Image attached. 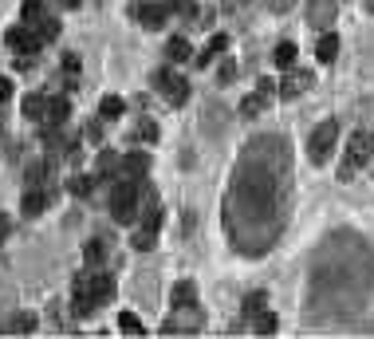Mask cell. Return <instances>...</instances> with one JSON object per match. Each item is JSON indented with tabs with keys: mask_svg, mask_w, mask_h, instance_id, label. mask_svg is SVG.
Listing matches in <instances>:
<instances>
[{
	"mask_svg": "<svg viewBox=\"0 0 374 339\" xmlns=\"http://www.w3.org/2000/svg\"><path fill=\"white\" fill-rule=\"evenodd\" d=\"M119 328L127 331V335H142V331H146V328H142V320H138V315H130V312H122V315H119Z\"/></svg>",
	"mask_w": 374,
	"mask_h": 339,
	"instance_id": "83f0119b",
	"label": "cell"
},
{
	"mask_svg": "<svg viewBox=\"0 0 374 339\" xmlns=\"http://www.w3.org/2000/svg\"><path fill=\"white\" fill-rule=\"evenodd\" d=\"M154 245H158V233H154V229H142V225H138V233H134V249H138V253H150Z\"/></svg>",
	"mask_w": 374,
	"mask_h": 339,
	"instance_id": "484cf974",
	"label": "cell"
},
{
	"mask_svg": "<svg viewBox=\"0 0 374 339\" xmlns=\"http://www.w3.org/2000/svg\"><path fill=\"white\" fill-rule=\"evenodd\" d=\"M28 28H36V36H40L43 43H51V40H55V36H60V20L51 16V12H48V16H43V20H40V24H28Z\"/></svg>",
	"mask_w": 374,
	"mask_h": 339,
	"instance_id": "ffe728a7",
	"label": "cell"
},
{
	"mask_svg": "<svg viewBox=\"0 0 374 339\" xmlns=\"http://www.w3.org/2000/svg\"><path fill=\"white\" fill-rule=\"evenodd\" d=\"M12 331H20V335H24V331H36V315H16V320H12Z\"/></svg>",
	"mask_w": 374,
	"mask_h": 339,
	"instance_id": "f546056e",
	"label": "cell"
},
{
	"mask_svg": "<svg viewBox=\"0 0 374 339\" xmlns=\"http://www.w3.org/2000/svg\"><path fill=\"white\" fill-rule=\"evenodd\" d=\"M370 154H374V135L370 130H355V135L347 138V154H343V166H339V178L347 182V178H355L358 170L370 162Z\"/></svg>",
	"mask_w": 374,
	"mask_h": 339,
	"instance_id": "7a4b0ae2",
	"label": "cell"
},
{
	"mask_svg": "<svg viewBox=\"0 0 374 339\" xmlns=\"http://www.w3.org/2000/svg\"><path fill=\"white\" fill-rule=\"evenodd\" d=\"M248 323H252V331H260V335H272V331H276V315L264 312V308L256 315H248Z\"/></svg>",
	"mask_w": 374,
	"mask_h": 339,
	"instance_id": "7402d4cb",
	"label": "cell"
},
{
	"mask_svg": "<svg viewBox=\"0 0 374 339\" xmlns=\"http://www.w3.org/2000/svg\"><path fill=\"white\" fill-rule=\"evenodd\" d=\"M248 0H221V12H240Z\"/></svg>",
	"mask_w": 374,
	"mask_h": 339,
	"instance_id": "e575fe53",
	"label": "cell"
},
{
	"mask_svg": "<svg viewBox=\"0 0 374 339\" xmlns=\"http://www.w3.org/2000/svg\"><path fill=\"white\" fill-rule=\"evenodd\" d=\"M28 186H48V166H43V162L28 166Z\"/></svg>",
	"mask_w": 374,
	"mask_h": 339,
	"instance_id": "f1b7e54d",
	"label": "cell"
},
{
	"mask_svg": "<svg viewBox=\"0 0 374 339\" xmlns=\"http://www.w3.org/2000/svg\"><path fill=\"white\" fill-rule=\"evenodd\" d=\"M130 16L138 20L142 28H158L170 20V0H138V4H130Z\"/></svg>",
	"mask_w": 374,
	"mask_h": 339,
	"instance_id": "5b68a950",
	"label": "cell"
},
{
	"mask_svg": "<svg viewBox=\"0 0 374 339\" xmlns=\"http://www.w3.org/2000/svg\"><path fill=\"white\" fill-rule=\"evenodd\" d=\"M366 9H370V12H374V0H366Z\"/></svg>",
	"mask_w": 374,
	"mask_h": 339,
	"instance_id": "f35d334b",
	"label": "cell"
},
{
	"mask_svg": "<svg viewBox=\"0 0 374 339\" xmlns=\"http://www.w3.org/2000/svg\"><path fill=\"white\" fill-rule=\"evenodd\" d=\"M170 16H181L189 24L197 16V0H170Z\"/></svg>",
	"mask_w": 374,
	"mask_h": 339,
	"instance_id": "cb8c5ba5",
	"label": "cell"
},
{
	"mask_svg": "<svg viewBox=\"0 0 374 339\" xmlns=\"http://www.w3.org/2000/svg\"><path fill=\"white\" fill-rule=\"evenodd\" d=\"M268 9L272 12H292L296 9V0H268Z\"/></svg>",
	"mask_w": 374,
	"mask_h": 339,
	"instance_id": "836d02e7",
	"label": "cell"
},
{
	"mask_svg": "<svg viewBox=\"0 0 374 339\" xmlns=\"http://www.w3.org/2000/svg\"><path fill=\"white\" fill-rule=\"evenodd\" d=\"M9 99H12V79H9V75H0V107H4Z\"/></svg>",
	"mask_w": 374,
	"mask_h": 339,
	"instance_id": "d6a6232c",
	"label": "cell"
},
{
	"mask_svg": "<svg viewBox=\"0 0 374 339\" xmlns=\"http://www.w3.org/2000/svg\"><path fill=\"white\" fill-rule=\"evenodd\" d=\"M225 48H229V36H225V32H221V36H213V40L205 43L201 51H197V60H193V63H197V68H209L217 56H225Z\"/></svg>",
	"mask_w": 374,
	"mask_h": 339,
	"instance_id": "4fadbf2b",
	"label": "cell"
},
{
	"mask_svg": "<svg viewBox=\"0 0 374 339\" xmlns=\"http://www.w3.org/2000/svg\"><path fill=\"white\" fill-rule=\"evenodd\" d=\"M311 87V71H299V68H288L284 71V79L276 83V95H284V99H299V95Z\"/></svg>",
	"mask_w": 374,
	"mask_h": 339,
	"instance_id": "52a82bcc",
	"label": "cell"
},
{
	"mask_svg": "<svg viewBox=\"0 0 374 339\" xmlns=\"http://www.w3.org/2000/svg\"><path fill=\"white\" fill-rule=\"evenodd\" d=\"M95 186H99V178H71V182H68V189H71L75 197H91Z\"/></svg>",
	"mask_w": 374,
	"mask_h": 339,
	"instance_id": "4316f807",
	"label": "cell"
},
{
	"mask_svg": "<svg viewBox=\"0 0 374 339\" xmlns=\"http://www.w3.org/2000/svg\"><path fill=\"white\" fill-rule=\"evenodd\" d=\"M335 142H339V122L335 119H324L319 127L311 130V138H307V154H311L315 166H324L327 158L335 154Z\"/></svg>",
	"mask_w": 374,
	"mask_h": 339,
	"instance_id": "3957f363",
	"label": "cell"
},
{
	"mask_svg": "<svg viewBox=\"0 0 374 339\" xmlns=\"http://www.w3.org/2000/svg\"><path fill=\"white\" fill-rule=\"evenodd\" d=\"M217 79H221V83H233V79H237V63L225 60V63H221V71H217Z\"/></svg>",
	"mask_w": 374,
	"mask_h": 339,
	"instance_id": "4dcf8cb0",
	"label": "cell"
},
{
	"mask_svg": "<svg viewBox=\"0 0 374 339\" xmlns=\"http://www.w3.org/2000/svg\"><path fill=\"white\" fill-rule=\"evenodd\" d=\"M55 4H60V9H79L83 0H55Z\"/></svg>",
	"mask_w": 374,
	"mask_h": 339,
	"instance_id": "74e56055",
	"label": "cell"
},
{
	"mask_svg": "<svg viewBox=\"0 0 374 339\" xmlns=\"http://www.w3.org/2000/svg\"><path fill=\"white\" fill-rule=\"evenodd\" d=\"M24 115L32 122H43V115H48V95H43V91L28 95V99H24Z\"/></svg>",
	"mask_w": 374,
	"mask_h": 339,
	"instance_id": "2e32d148",
	"label": "cell"
},
{
	"mask_svg": "<svg viewBox=\"0 0 374 339\" xmlns=\"http://www.w3.org/2000/svg\"><path fill=\"white\" fill-rule=\"evenodd\" d=\"M272 63H276V68H280V71L296 68V43H292V40L276 43V51H272Z\"/></svg>",
	"mask_w": 374,
	"mask_h": 339,
	"instance_id": "e0dca14e",
	"label": "cell"
},
{
	"mask_svg": "<svg viewBox=\"0 0 374 339\" xmlns=\"http://www.w3.org/2000/svg\"><path fill=\"white\" fill-rule=\"evenodd\" d=\"M87 142H102V119L87 122Z\"/></svg>",
	"mask_w": 374,
	"mask_h": 339,
	"instance_id": "1f68e13d",
	"label": "cell"
},
{
	"mask_svg": "<svg viewBox=\"0 0 374 339\" xmlns=\"http://www.w3.org/2000/svg\"><path fill=\"white\" fill-rule=\"evenodd\" d=\"M9 229H12V221L0 213V245H4V237H9Z\"/></svg>",
	"mask_w": 374,
	"mask_h": 339,
	"instance_id": "d590c367",
	"label": "cell"
},
{
	"mask_svg": "<svg viewBox=\"0 0 374 339\" xmlns=\"http://www.w3.org/2000/svg\"><path fill=\"white\" fill-rule=\"evenodd\" d=\"M127 115V103L119 99V95H107V99L99 103V119H122Z\"/></svg>",
	"mask_w": 374,
	"mask_h": 339,
	"instance_id": "ac0fdd59",
	"label": "cell"
},
{
	"mask_svg": "<svg viewBox=\"0 0 374 339\" xmlns=\"http://www.w3.org/2000/svg\"><path fill=\"white\" fill-rule=\"evenodd\" d=\"M130 138H134V142H158V122L154 119H138L134 130H130Z\"/></svg>",
	"mask_w": 374,
	"mask_h": 339,
	"instance_id": "d6986e66",
	"label": "cell"
},
{
	"mask_svg": "<svg viewBox=\"0 0 374 339\" xmlns=\"http://www.w3.org/2000/svg\"><path fill=\"white\" fill-rule=\"evenodd\" d=\"M24 24H40L43 16H48V9H43V0H24Z\"/></svg>",
	"mask_w": 374,
	"mask_h": 339,
	"instance_id": "d4e9b609",
	"label": "cell"
},
{
	"mask_svg": "<svg viewBox=\"0 0 374 339\" xmlns=\"http://www.w3.org/2000/svg\"><path fill=\"white\" fill-rule=\"evenodd\" d=\"M335 56H339V36L327 28V32L315 40V60H319V63H335Z\"/></svg>",
	"mask_w": 374,
	"mask_h": 339,
	"instance_id": "5bb4252c",
	"label": "cell"
},
{
	"mask_svg": "<svg viewBox=\"0 0 374 339\" xmlns=\"http://www.w3.org/2000/svg\"><path fill=\"white\" fill-rule=\"evenodd\" d=\"M138 202H142V194H138V182L114 178V189H111V217L119 221V225H134V221H138Z\"/></svg>",
	"mask_w": 374,
	"mask_h": 339,
	"instance_id": "6da1fadb",
	"label": "cell"
},
{
	"mask_svg": "<svg viewBox=\"0 0 374 339\" xmlns=\"http://www.w3.org/2000/svg\"><path fill=\"white\" fill-rule=\"evenodd\" d=\"M68 119H71V103L63 95H55V99H48V115H43L40 127H68Z\"/></svg>",
	"mask_w": 374,
	"mask_h": 339,
	"instance_id": "7c38bea8",
	"label": "cell"
},
{
	"mask_svg": "<svg viewBox=\"0 0 374 339\" xmlns=\"http://www.w3.org/2000/svg\"><path fill=\"white\" fill-rule=\"evenodd\" d=\"M307 20H311V28L327 32V28L335 24V0H311V4H307Z\"/></svg>",
	"mask_w": 374,
	"mask_h": 339,
	"instance_id": "9c48e42d",
	"label": "cell"
},
{
	"mask_svg": "<svg viewBox=\"0 0 374 339\" xmlns=\"http://www.w3.org/2000/svg\"><path fill=\"white\" fill-rule=\"evenodd\" d=\"M170 304H173V312H193L197 308V284L193 280H178V284H173Z\"/></svg>",
	"mask_w": 374,
	"mask_h": 339,
	"instance_id": "8fae6325",
	"label": "cell"
},
{
	"mask_svg": "<svg viewBox=\"0 0 374 339\" xmlns=\"http://www.w3.org/2000/svg\"><path fill=\"white\" fill-rule=\"evenodd\" d=\"M83 256H87V268H99V264L107 261V245H102V241H87Z\"/></svg>",
	"mask_w": 374,
	"mask_h": 339,
	"instance_id": "603a6c76",
	"label": "cell"
},
{
	"mask_svg": "<svg viewBox=\"0 0 374 339\" xmlns=\"http://www.w3.org/2000/svg\"><path fill=\"white\" fill-rule=\"evenodd\" d=\"M166 60H170V63H186V60H193V48H189L186 36H170V40H166Z\"/></svg>",
	"mask_w": 374,
	"mask_h": 339,
	"instance_id": "9a60e30c",
	"label": "cell"
},
{
	"mask_svg": "<svg viewBox=\"0 0 374 339\" xmlns=\"http://www.w3.org/2000/svg\"><path fill=\"white\" fill-rule=\"evenodd\" d=\"M154 87H158V91L166 95V103H170V107H181V103L189 99V83H186V79H181L173 68L154 71Z\"/></svg>",
	"mask_w": 374,
	"mask_h": 339,
	"instance_id": "277c9868",
	"label": "cell"
},
{
	"mask_svg": "<svg viewBox=\"0 0 374 339\" xmlns=\"http://www.w3.org/2000/svg\"><path fill=\"white\" fill-rule=\"evenodd\" d=\"M268 103H272L268 95H260V91H256V95H248V99L240 103V115H245V119H256V115H260V110L268 107Z\"/></svg>",
	"mask_w": 374,
	"mask_h": 339,
	"instance_id": "44dd1931",
	"label": "cell"
},
{
	"mask_svg": "<svg viewBox=\"0 0 374 339\" xmlns=\"http://www.w3.org/2000/svg\"><path fill=\"white\" fill-rule=\"evenodd\" d=\"M146 174H150V158H146V154H122V162H119V178L142 182Z\"/></svg>",
	"mask_w": 374,
	"mask_h": 339,
	"instance_id": "30bf717a",
	"label": "cell"
},
{
	"mask_svg": "<svg viewBox=\"0 0 374 339\" xmlns=\"http://www.w3.org/2000/svg\"><path fill=\"white\" fill-rule=\"evenodd\" d=\"M4 43H9L16 56H36V51L43 48V40L36 36V28H28V24H16V28H9V36H4Z\"/></svg>",
	"mask_w": 374,
	"mask_h": 339,
	"instance_id": "8992f818",
	"label": "cell"
},
{
	"mask_svg": "<svg viewBox=\"0 0 374 339\" xmlns=\"http://www.w3.org/2000/svg\"><path fill=\"white\" fill-rule=\"evenodd\" d=\"M32 63H36V56H16V68H20V71H28Z\"/></svg>",
	"mask_w": 374,
	"mask_h": 339,
	"instance_id": "8d00e7d4",
	"label": "cell"
},
{
	"mask_svg": "<svg viewBox=\"0 0 374 339\" xmlns=\"http://www.w3.org/2000/svg\"><path fill=\"white\" fill-rule=\"evenodd\" d=\"M48 205H51V189L48 186H28L24 202H20V213H24V217H40Z\"/></svg>",
	"mask_w": 374,
	"mask_h": 339,
	"instance_id": "ba28073f",
	"label": "cell"
}]
</instances>
